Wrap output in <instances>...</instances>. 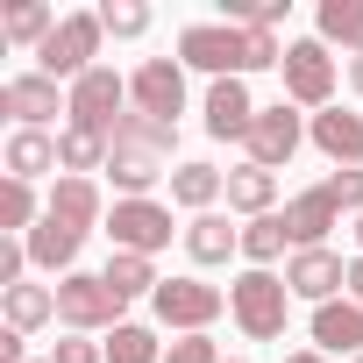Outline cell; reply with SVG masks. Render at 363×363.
I'll return each instance as SVG.
<instances>
[{"mask_svg": "<svg viewBox=\"0 0 363 363\" xmlns=\"http://www.w3.org/2000/svg\"><path fill=\"white\" fill-rule=\"evenodd\" d=\"M214 200H228V171H214V164H178L171 171V207L214 214Z\"/></svg>", "mask_w": 363, "mask_h": 363, "instance_id": "44dd1931", "label": "cell"}, {"mask_svg": "<svg viewBox=\"0 0 363 363\" xmlns=\"http://www.w3.org/2000/svg\"><path fill=\"white\" fill-rule=\"evenodd\" d=\"M100 15H65L57 29H50V43L36 50V72L43 79H65V86H79L86 72H93V57H100Z\"/></svg>", "mask_w": 363, "mask_h": 363, "instance_id": "5b68a950", "label": "cell"}, {"mask_svg": "<svg viewBox=\"0 0 363 363\" xmlns=\"http://www.w3.org/2000/svg\"><path fill=\"white\" fill-rule=\"evenodd\" d=\"M0 306H8V328L15 335H29V328H43V320H57V285H15V292H0Z\"/></svg>", "mask_w": 363, "mask_h": 363, "instance_id": "d4e9b609", "label": "cell"}, {"mask_svg": "<svg viewBox=\"0 0 363 363\" xmlns=\"http://www.w3.org/2000/svg\"><path fill=\"white\" fill-rule=\"evenodd\" d=\"M178 65H193L207 79H250V43L228 22H193L178 29Z\"/></svg>", "mask_w": 363, "mask_h": 363, "instance_id": "277c9868", "label": "cell"}, {"mask_svg": "<svg viewBox=\"0 0 363 363\" xmlns=\"http://www.w3.org/2000/svg\"><path fill=\"white\" fill-rule=\"evenodd\" d=\"M107 242L128 257H157L171 242V207L164 200H114L107 207Z\"/></svg>", "mask_w": 363, "mask_h": 363, "instance_id": "30bf717a", "label": "cell"}, {"mask_svg": "<svg viewBox=\"0 0 363 363\" xmlns=\"http://www.w3.org/2000/svg\"><path fill=\"white\" fill-rule=\"evenodd\" d=\"M221 306H228V292L207 285V278H164L157 299H150V313H157L164 328H178V335H207V328L221 320Z\"/></svg>", "mask_w": 363, "mask_h": 363, "instance_id": "8992f818", "label": "cell"}, {"mask_svg": "<svg viewBox=\"0 0 363 363\" xmlns=\"http://www.w3.org/2000/svg\"><path fill=\"white\" fill-rule=\"evenodd\" d=\"M228 363H242V356H228Z\"/></svg>", "mask_w": 363, "mask_h": 363, "instance_id": "7bdbcfd3", "label": "cell"}, {"mask_svg": "<svg viewBox=\"0 0 363 363\" xmlns=\"http://www.w3.org/2000/svg\"><path fill=\"white\" fill-rule=\"evenodd\" d=\"M228 313H235V328L250 342H278L285 335V313H292V285L278 271H242L228 285Z\"/></svg>", "mask_w": 363, "mask_h": 363, "instance_id": "7a4b0ae2", "label": "cell"}, {"mask_svg": "<svg viewBox=\"0 0 363 363\" xmlns=\"http://www.w3.org/2000/svg\"><path fill=\"white\" fill-rule=\"evenodd\" d=\"M356 242H363V214H356Z\"/></svg>", "mask_w": 363, "mask_h": 363, "instance_id": "b9f144b4", "label": "cell"}, {"mask_svg": "<svg viewBox=\"0 0 363 363\" xmlns=\"http://www.w3.org/2000/svg\"><path fill=\"white\" fill-rule=\"evenodd\" d=\"M285 285H292V299L328 306L335 292H349V264H342L335 250H292V257H285Z\"/></svg>", "mask_w": 363, "mask_h": 363, "instance_id": "8fae6325", "label": "cell"}, {"mask_svg": "<svg viewBox=\"0 0 363 363\" xmlns=\"http://www.w3.org/2000/svg\"><path fill=\"white\" fill-rule=\"evenodd\" d=\"M22 271H29V242H22V235H8V242H0V292H15V285H22Z\"/></svg>", "mask_w": 363, "mask_h": 363, "instance_id": "e575fe53", "label": "cell"}, {"mask_svg": "<svg viewBox=\"0 0 363 363\" xmlns=\"http://www.w3.org/2000/svg\"><path fill=\"white\" fill-rule=\"evenodd\" d=\"M292 0H221V22L228 29H278Z\"/></svg>", "mask_w": 363, "mask_h": 363, "instance_id": "1f68e13d", "label": "cell"}, {"mask_svg": "<svg viewBox=\"0 0 363 363\" xmlns=\"http://www.w3.org/2000/svg\"><path fill=\"white\" fill-rule=\"evenodd\" d=\"M171 143H178V128H171V121H150V114H135V107L114 121L107 178H114V193H121V200H150L157 178H171V171H164V164H171Z\"/></svg>", "mask_w": 363, "mask_h": 363, "instance_id": "6da1fadb", "label": "cell"}, {"mask_svg": "<svg viewBox=\"0 0 363 363\" xmlns=\"http://www.w3.org/2000/svg\"><path fill=\"white\" fill-rule=\"evenodd\" d=\"M299 143H306V121L278 100V107H264V114H257V128H250V143H242V150H250V164L278 171V164H292V157H299Z\"/></svg>", "mask_w": 363, "mask_h": 363, "instance_id": "4fadbf2b", "label": "cell"}, {"mask_svg": "<svg viewBox=\"0 0 363 363\" xmlns=\"http://www.w3.org/2000/svg\"><path fill=\"white\" fill-rule=\"evenodd\" d=\"M50 363H107V349H100V342H86V335H65V342L50 349Z\"/></svg>", "mask_w": 363, "mask_h": 363, "instance_id": "74e56055", "label": "cell"}, {"mask_svg": "<svg viewBox=\"0 0 363 363\" xmlns=\"http://www.w3.org/2000/svg\"><path fill=\"white\" fill-rule=\"evenodd\" d=\"M313 349L320 356H363V306L356 299H328V306H313Z\"/></svg>", "mask_w": 363, "mask_h": 363, "instance_id": "e0dca14e", "label": "cell"}, {"mask_svg": "<svg viewBox=\"0 0 363 363\" xmlns=\"http://www.w3.org/2000/svg\"><path fill=\"white\" fill-rule=\"evenodd\" d=\"M0 164H8V178H22V186H36L43 171H65V157H57V135H50V128H15V135H8V157H0Z\"/></svg>", "mask_w": 363, "mask_h": 363, "instance_id": "ffe728a7", "label": "cell"}, {"mask_svg": "<svg viewBox=\"0 0 363 363\" xmlns=\"http://www.w3.org/2000/svg\"><path fill=\"white\" fill-rule=\"evenodd\" d=\"M242 43H250V72L285 65V50H278V36H271V29H242Z\"/></svg>", "mask_w": 363, "mask_h": 363, "instance_id": "8d00e7d4", "label": "cell"}, {"mask_svg": "<svg viewBox=\"0 0 363 363\" xmlns=\"http://www.w3.org/2000/svg\"><path fill=\"white\" fill-rule=\"evenodd\" d=\"M121 306H128V299H121L100 271H72V278H57V320H65L72 335H100V328L114 335V328H121Z\"/></svg>", "mask_w": 363, "mask_h": 363, "instance_id": "3957f363", "label": "cell"}, {"mask_svg": "<svg viewBox=\"0 0 363 363\" xmlns=\"http://www.w3.org/2000/svg\"><path fill=\"white\" fill-rule=\"evenodd\" d=\"M349 86H356V93H363V57H349Z\"/></svg>", "mask_w": 363, "mask_h": 363, "instance_id": "60d3db41", "label": "cell"}, {"mask_svg": "<svg viewBox=\"0 0 363 363\" xmlns=\"http://www.w3.org/2000/svg\"><path fill=\"white\" fill-rule=\"evenodd\" d=\"M107 363H164V349H157V335L143 320H121L107 335Z\"/></svg>", "mask_w": 363, "mask_h": 363, "instance_id": "4dcf8cb0", "label": "cell"}, {"mask_svg": "<svg viewBox=\"0 0 363 363\" xmlns=\"http://www.w3.org/2000/svg\"><path fill=\"white\" fill-rule=\"evenodd\" d=\"M342 221V207L328 200V186H306V193H292L285 200V235H292V250H328V228Z\"/></svg>", "mask_w": 363, "mask_h": 363, "instance_id": "2e32d148", "label": "cell"}, {"mask_svg": "<svg viewBox=\"0 0 363 363\" xmlns=\"http://www.w3.org/2000/svg\"><path fill=\"white\" fill-rule=\"evenodd\" d=\"M93 15H100L107 36H143V29H150V8H143V0H100Z\"/></svg>", "mask_w": 363, "mask_h": 363, "instance_id": "d6a6232c", "label": "cell"}, {"mask_svg": "<svg viewBox=\"0 0 363 363\" xmlns=\"http://www.w3.org/2000/svg\"><path fill=\"white\" fill-rule=\"evenodd\" d=\"M306 143H313L328 164L363 171V114H349V107H320V114L306 121Z\"/></svg>", "mask_w": 363, "mask_h": 363, "instance_id": "9a60e30c", "label": "cell"}, {"mask_svg": "<svg viewBox=\"0 0 363 363\" xmlns=\"http://www.w3.org/2000/svg\"><path fill=\"white\" fill-rule=\"evenodd\" d=\"M242 250V228H228V214H193L186 221V257L193 264H228Z\"/></svg>", "mask_w": 363, "mask_h": 363, "instance_id": "7402d4cb", "label": "cell"}, {"mask_svg": "<svg viewBox=\"0 0 363 363\" xmlns=\"http://www.w3.org/2000/svg\"><path fill=\"white\" fill-rule=\"evenodd\" d=\"M285 250H292V235H285V214H257V221L242 228V257H250V271H271Z\"/></svg>", "mask_w": 363, "mask_h": 363, "instance_id": "f546056e", "label": "cell"}, {"mask_svg": "<svg viewBox=\"0 0 363 363\" xmlns=\"http://www.w3.org/2000/svg\"><path fill=\"white\" fill-rule=\"evenodd\" d=\"M50 221H65V228L93 235V228L107 221V200H100V186H93V178H57V186H50Z\"/></svg>", "mask_w": 363, "mask_h": 363, "instance_id": "d6986e66", "label": "cell"}, {"mask_svg": "<svg viewBox=\"0 0 363 363\" xmlns=\"http://www.w3.org/2000/svg\"><path fill=\"white\" fill-rule=\"evenodd\" d=\"M349 299H356V306H363V250H356V257H349Z\"/></svg>", "mask_w": 363, "mask_h": 363, "instance_id": "f35d334b", "label": "cell"}, {"mask_svg": "<svg viewBox=\"0 0 363 363\" xmlns=\"http://www.w3.org/2000/svg\"><path fill=\"white\" fill-rule=\"evenodd\" d=\"M22 242H29V264H36V271H57V278H72V271H79V250H86V235L65 228V221H50V214H43Z\"/></svg>", "mask_w": 363, "mask_h": 363, "instance_id": "ac0fdd59", "label": "cell"}, {"mask_svg": "<svg viewBox=\"0 0 363 363\" xmlns=\"http://www.w3.org/2000/svg\"><path fill=\"white\" fill-rule=\"evenodd\" d=\"M0 114H15V128H43L50 114H72V93H57V79L43 72H22L0 86Z\"/></svg>", "mask_w": 363, "mask_h": 363, "instance_id": "7c38bea8", "label": "cell"}, {"mask_svg": "<svg viewBox=\"0 0 363 363\" xmlns=\"http://www.w3.org/2000/svg\"><path fill=\"white\" fill-rule=\"evenodd\" d=\"M43 214H50V200H36V186H22V178H0V235H29Z\"/></svg>", "mask_w": 363, "mask_h": 363, "instance_id": "4316f807", "label": "cell"}, {"mask_svg": "<svg viewBox=\"0 0 363 363\" xmlns=\"http://www.w3.org/2000/svg\"><path fill=\"white\" fill-rule=\"evenodd\" d=\"M57 157H65V178H93V171H107V157H114V143L107 135H93V128H57Z\"/></svg>", "mask_w": 363, "mask_h": 363, "instance_id": "cb8c5ba5", "label": "cell"}, {"mask_svg": "<svg viewBox=\"0 0 363 363\" xmlns=\"http://www.w3.org/2000/svg\"><path fill=\"white\" fill-rule=\"evenodd\" d=\"M57 22H65V15H50L43 0H15V8L0 15V36H8V43H29V50H43Z\"/></svg>", "mask_w": 363, "mask_h": 363, "instance_id": "f1b7e54d", "label": "cell"}, {"mask_svg": "<svg viewBox=\"0 0 363 363\" xmlns=\"http://www.w3.org/2000/svg\"><path fill=\"white\" fill-rule=\"evenodd\" d=\"M328 200H335L342 214H363V171H335V178H328Z\"/></svg>", "mask_w": 363, "mask_h": 363, "instance_id": "d590c367", "label": "cell"}, {"mask_svg": "<svg viewBox=\"0 0 363 363\" xmlns=\"http://www.w3.org/2000/svg\"><path fill=\"white\" fill-rule=\"evenodd\" d=\"M356 363H363V356H356Z\"/></svg>", "mask_w": 363, "mask_h": 363, "instance_id": "f6af8a7d", "label": "cell"}, {"mask_svg": "<svg viewBox=\"0 0 363 363\" xmlns=\"http://www.w3.org/2000/svg\"><path fill=\"white\" fill-rule=\"evenodd\" d=\"M257 114H264V107L250 100L242 79H214V86H207V135H214V143H250Z\"/></svg>", "mask_w": 363, "mask_h": 363, "instance_id": "5bb4252c", "label": "cell"}, {"mask_svg": "<svg viewBox=\"0 0 363 363\" xmlns=\"http://www.w3.org/2000/svg\"><path fill=\"white\" fill-rule=\"evenodd\" d=\"M100 278H107L121 299H157V285H164V278H157V257H128V250H114Z\"/></svg>", "mask_w": 363, "mask_h": 363, "instance_id": "83f0119b", "label": "cell"}, {"mask_svg": "<svg viewBox=\"0 0 363 363\" xmlns=\"http://www.w3.org/2000/svg\"><path fill=\"white\" fill-rule=\"evenodd\" d=\"M128 107L178 128V114H186V65H178V57H143L128 72Z\"/></svg>", "mask_w": 363, "mask_h": 363, "instance_id": "52a82bcc", "label": "cell"}, {"mask_svg": "<svg viewBox=\"0 0 363 363\" xmlns=\"http://www.w3.org/2000/svg\"><path fill=\"white\" fill-rule=\"evenodd\" d=\"M313 29H320V43L335 50H356L363 57V0H320V15H313Z\"/></svg>", "mask_w": 363, "mask_h": 363, "instance_id": "484cf974", "label": "cell"}, {"mask_svg": "<svg viewBox=\"0 0 363 363\" xmlns=\"http://www.w3.org/2000/svg\"><path fill=\"white\" fill-rule=\"evenodd\" d=\"M128 114V79L114 72V65H93L79 86H72V128H93V135H107L114 143V121Z\"/></svg>", "mask_w": 363, "mask_h": 363, "instance_id": "9c48e42d", "label": "cell"}, {"mask_svg": "<svg viewBox=\"0 0 363 363\" xmlns=\"http://www.w3.org/2000/svg\"><path fill=\"white\" fill-rule=\"evenodd\" d=\"M285 100L292 107H335V57H328V43L320 36H306V43H285Z\"/></svg>", "mask_w": 363, "mask_h": 363, "instance_id": "ba28073f", "label": "cell"}, {"mask_svg": "<svg viewBox=\"0 0 363 363\" xmlns=\"http://www.w3.org/2000/svg\"><path fill=\"white\" fill-rule=\"evenodd\" d=\"M271 200H278V171H264V164H235L228 171V207L235 214H250V221L257 214H278Z\"/></svg>", "mask_w": 363, "mask_h": 363, "instance_id": "603a6c76", "label": "cell"}, {"mask_svg": "<svg viewBox=\"0 0 363 363\" xmlns=\"http://www.w3.org/2000/svg\"><path fill=\"white\" fill-rule=\"evenodd\" d=\"M285 363H328V356H320V349H292Z\"/></svg>", "mask_w": 363, "mask_h": 363, "instance_id": "ab89813d", "label": "cell"}, {"mask_svg": "<svg viewBox=\"0 0 363 363\" xmlns=\"http://www.w3.org/2000/svg\"><path fill=\"white\" fill-rule=\"evenodd\" d=\"M164 363H228V356L214 349V335H178V342L164 349Z\"/></svg>", "mask_w": 363, "mask_h": 363, "instance_id": "836d02e7", "label": "cell"}, {"mask_svg": "<svg viewBox=\"0 0 363 363\" xmlns=\"http://www.w3.org/2000/svg\"><path fill=\"white\" fill-rule=\"evenodd\" d=\"M43 363H50V356H43Z\"/></svg>", "mask_w": 363, "mask_h": 363, "instance_id": "ee69618b", "label": "cell"}]
</instances>
